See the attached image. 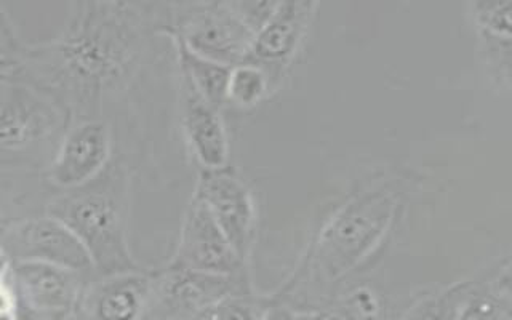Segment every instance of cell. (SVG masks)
<instances>
[{"instance_id": "obj_21", "label": "cell", "mask_w": 512, "mask_h": 320, "mask_svg": "<svg viewBox=\"0 0 512 320\" xmlns=\"http://www.w3.org/2000/svg\"><path fill=\"white\" fill-rule=\"evenodd\" d=\"M335 314L343 320H380V298L372 288L359 287L344 296Z\"/></svg>"}, {"instance_id": "obj_5", "label": "cell", "mask_w": 512, "mask_h": 320, "mask_svg": "<svg viewBox=\"0 0 512 320\" xmlns=\"http://www.w3.org/2000/svg\"><path fill=\"white\" fill-rule=\"evenodd\" d=\"M162 34L229 68L247 60L255 39L228 2H165Z\"/></svg>"}, {"instance_id": "obj_11", "label": "cell", "mask_w": 512, "mask_h": 320, "mask_svg": "<svg viewBox=\"0 0 512 320\" xmlns=\"http://www.w3.org/2000/svg\"><path fill=\"white\" fill-rule=\"evenodd\" d=\"M16 301L36 320H63L76 308L82 293L80 272L42 261H13Z\"/></svg>"}, {"instance_id": "obj_27", "label": "cell", "mask_w": 512, "mask_h": 320, "mask_svg": "<svg viewBox=\"0 0 512 320\" xmlns=\"http://www.w3.org/2000/svg\"><path fill=\"white\" fill-rule=\"evenodd\" d=\"M0 320H18V319H16V314H2V316H0Z\"/></svg>"}, {"instance_id": "obj_9", "label": "cell", "mask_w": 512, "mask_h": 320, "mask_svg": "<svg viewBox=\"0 0 512 320\" xmlns=\"http://www.w3.org/2000/svg\"><path fill=\"white\" fill-rule=\"evenodd\" d=\"M252 290L248 274L218 276L170 263L154 272V301L167 311V319H197L224 296Z\"/></svg>"}, {"instance_id": "obj_23", "label": "cell", "mask_w": 512, "mask_h": 320, "mask_svg": "<svg viewBox=\"0 0 512 320\" xmlns=\"http://www.w3.org/2000/svg\"><path fill=\"white\" fill-rule=\"evenodd\" d=\"M328 312L320 309L295 308L292 304L272 300L264 320H325Z\"/></svg>"}, {"instance_id": "obj_12", "label": "cell", "mask_w": 512, "mask_h": 320, "mask_svg": "<svg viewBox=\"0 0 512 320\" xmlns=\"http://www.w3.org/2000/svg\"><path fill=\"white\" fill-rule=\"evenodd\" d=\"M316 2L288 0L277 2L276 10L264 24L248 53L247 60L266 71L274 88H279L288 66L300 52L316 16Z\"/></svg>"}, {"instance_id": "obj_1", "label": "cell", "mask_w": 512, "mask_h": 320, "mask_svg": "<svg viewBox=\"0 0 512 320\" xmlns=\"http://www.w3.org/2000/svg\"><path fill=\"white\" fill-rule=\"evenodd\" d=\"M162 23L164 2H72L55 39L26 45L24 82L52 96L71 122L106 120L140 82L154 42L165 37Z\"/></svg>"}, {"instance_id": "obj_24", "label": "cell", "mask_w": 512, "mask_h": 320, "mask_svg": "<svg viewBox=\"0 0 512 320\" xmlns=\"http://www.w3.org/2000/svg\"><path fill=\"white\" fill-rule=\"evenodd\" d=\"M16 293L7 282L0 284V316L2 314H16Z\"/></svg>"}, {"instance_id": "obj_20", "label": "cell", "mask_w": 512, "mask_h": 320, "mask_svg": "<svg viewBox=\"0 0 512 320\" xmlns=\"http://www.w3.org/2000/svg\"><path fill=\"white\" fill-rule=\"evenodd\" d=\"M468 15L476 34L511 39L512 2L511 0H476L469 2Z\"/></svg>"}, {"instance_id": "obj_19", "label": "cell", "mask_w": 512, "mask_h": 320, "mask_svg": "<svg viewBox=\"0 0 512 320\" xmlns=\"http://www.w3.org/2000/svg\"><path fill=\"white\" fill-rule=\"evenodd\" d=\"M272 303L271 295L232 293L205 309L197 320H264Z\"/></svg>"}, {"instance_id": "obj_25", "label": "cell", "mask_w": 512, "mask_h": 320, "mask_svg": "<svg viewBox=\"0 0 512 320\" xmlns=\"http://www.w3.org/2000/svg\"><path fill=\"white\" fill-rule=\"evenodd\" d=\"M12 271V260L5 252V248L0 245V284L7 282L8 274Z\"/></svg>"}, {"instance_id": "obj_4", "label": "cell", "mask_w": 512, "mask_h": 320, "mask_svg": "<svg viewBox=\"0 0 512 320\" xmlns=\"http://www.w3.org/2000/svg\"><path fill=\"white\" fill-rule=\"evenodd\" d=\"M71 124L68 112L28 82L0 88V162L23 164L42 152L55 154Z\"/></svg>"}, {"instance_id": "obj_8", "label": "cell", "mask_w": 512, "mask_h": 320, "mask_svg": "<svg viewBox=\"0 0 512 320\" xmlns=\"http://www.w3.org/2000/svg\"><path fill=\"white\" fill-rule=\"evenodd\" d=\"M2 247L13 261H42L87 274L92 260L79 237L50 213L29 216L8 226Z\"/></svg>"}, {"instance_id": "obj_2", "label": "cell", "mask_w": 512, "mask_h": 320, "mask_svg": "<svg viewBox=\"0 0 512 320\" xmlns=\"http://www.w3.org/2000/svg\"><path fill=\"white\" fill-rule=\"evenodd\" d=\"M413 181L408 170H391L360 184L322 223L292 277L272 298L285 300L308 279L314 284H338L372 263L399 223Z\"/></svg>"}, {"instance_id": "obj_3", "label": "cell", "mask_w": 512, "mask_h": 320, "mask_svg": "<svg viewBox=\"0 0 512 320\" xmlns=\"http://www.w3.org/2000/svg\"><path fill=\"white\" fill-rule=\"evenodd\" d=\"M132 188V164L116 156L92 183L58 192L45 208L79 237L98 277L143 269L128 240Z\"/></svg>"}, {"instance_id": "obj_29", "label": "cell", "mask_w": 512, "mask_h": 320, "mask_svg": "<svg viewBox=\"0 0 512 320\" xmlns=\"http://www.w3.org/2000/svg\"><path fill=\"white\" fill-rule=\"evenodd\" d=\"M164 320H180V319H164Z\"/></svg>"}, {"instance_id": "obj_10", "label": "cell", "mask_w": 512, "mask_h": 320, "mask_svg": "<svg viewBox=\"0 0 512 320\" xmlns=\"http://www.w3.org/2000/svg\"><path fill=\"white\" fill-rule=\"evenodd\" d=\"M170 264L218 276L248 274L247 261L240 258L207 207L196 197H192L184 212Z\"/></svg>"}, {"instance_id": "obj_16", "label": "cell", "mask_w": 512, "mask_h": 320, "mask_svg": "<svg viewBox=\"0 0 512 320\" xmlns=\"http://www.w3.org/2000/svg\"><path fill=\"white\" fill-rule=\"evenodd\" d=\"M170 42L175 48L178 71L191 82L192 87L196 88V92L208 104H212L213 108L223 112L226 108V92H228L231 68L194 55L175 40Z\"/></svg>"}, {"instance_id": "obj_26", "label": "cell", "mask_w": 512, "mask_h": 320, "mask_svg": "<svg viewBox=\"0 0 512 320\" xmlns=\"http://www.w3.org/2000/svg\"><path fill=\"white\" fill-rule=\"evenodd\" d=\"M325 320H343V319H341V317L338 316V314H335V312L330 311V312H328L327 319H325Z\"/></svg>"}, {"instance_id": "obj_7", "label": "cell", "mask_w": 512, "mask_h": 320, "mask_svg": "<svg viewBox=\"0 0 512 320\" xmlns=\"http://www.w3.org/2000/svg\"><path fill=\"white\" fill-rule=\"evenodd\" d=\"M207 207L242 260L252 255L258 228L255 197L239 173L228 165L220 170H200L194 196Z\"/></svg>"}, {"instance_id": "obj_17", "label": "cell", "mask_w": 512, "mask_h": 320, "mask_svg": "<svg viewBox=\"0 0 512 320\" xmlns=\"http://www.w3.org/2000/svg\"><path fill=\"white\" fill-rule=\"evenodd\" d=\"M477 284L479 277L456 282L439 292L424 295L408 309L402 320H458Z\"/></svg>"}, {"instance_id": "obj_15", "label": "cell", "mask_w": 512, "mask_h": 320, "mask_svg": "<svg viewBox=\"0 0 512 320\" xmlns=\"http://www.w3.org/2000/svg\"><path fill=\"white\" fill-rule=\"evenodd\" d=\"M511 276L509 261L479 277L476 290L464 304L458 320H511Z\"/></svg>"}, {"instance_id": "obj_14", "label": "cell", "mask_w": 512, "mask_h": 320, "mask_svg": "<svg viewBox=\"0 0 512 320\" xmlns=\"http://www.w3.org/2000/svg\"><path fill=\"white\" fill-rule=\"evenodd\" d=\"M154 303V272H122L100 277L88 295L92 320H143Z\"/></svg>"}, {"instance_id": "obj_18", "label": "cell", "mask_w": 512, "mask_h": 320, "mask_svg": "<svg viewBox=\"0 0 512 320\" xmlns=\"http://www.w3.org/2000/svg\"><path fill=\"white\" fill-rule=\"evenodd\" d=\"M276 88L260 66L244 61L232 66L229 72L226 106L248 111L268 100Z\"/></svg>"}, {"instance_id": "obj_28", "label": "cell", "mask_w": 512, "mask_h": 320, "mask_svg": "<svg viewBox=\"0 0 512 320\" xmlns=\"http://www.w3.org/2000/svg\"><path fill=\"white\" fill-rule=\"evenodd\" d=\"M0 220H2V204H0Z\"/></svg>"}, {"instance_id": "obj_30", "label": "cell", "mask_w": 512, "mask_h": 320, "mask_svg": "<svg viewBox=\"0 0 512 320\" xmlns=\"http://www.w3.org/2000/svg\"><path fill=\"white\" fill-rule=\"evenodd\" d=\"M194 320H197V319H194Z\"/></svg>"}, {"instance_id": "obj_13", "label": "cell", "mask_w": 512, "mask_h": 320, "mask_svg": "<svg viewBox=\"0 0 512 320\" xmlns=\"http://www.w3.org/2000/svg\"><path fill=\"white\" fill-rule=\"evenodd\" d=\"M178 114L184 141L200 170H220L228 167L231 148L223 112L208 104L180 71Z\"/></svg>"}, {"instance_id": "obj_22", "label": "cell", "mask_w": 512, "mask_h": 320, "mask_svg": "<svg viewBox=\"0 0 512 320\" xmlns=\"http://www.w3.org/2000/svg\"><path fill=\"white\" fill-rule=\"evenodd\" d=\"M234 15L239 18L240 23L244 24L248 31L256 36L263 29L264 24L268 23L272 13L276 10L277 2H260V0H234L228 2Z\"/></svg>"}, {"instance_id": "obj_6", "label": "cell", "mask_w": 512, "mask_h": 320, "mask_svg": "<svg viewBox=\"0 0 512 320\" xmlns=\"http://www.w3.org/2000/svg\"><path fill=\"white\" fill-rule=\"evenodd\" d=\"M114 128L101 119L72 120L45 167V181L58 192L92 183L117 156Z\"/></svg>"}]
</instances>
